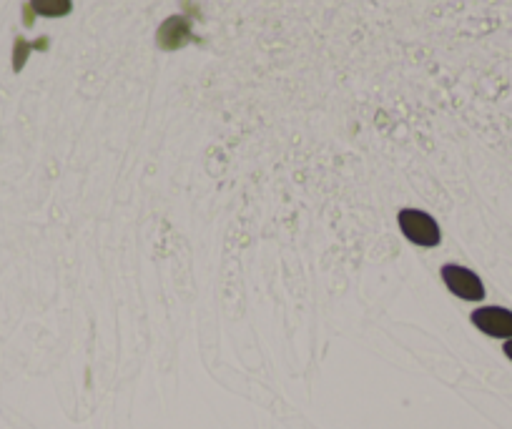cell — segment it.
Listing matches in <instances>:
<instances>
[{"instance_id":"cell-5","label":"cell","mask_w":512,"mask_h":429,"mask_svg":"<svg viewBox=\"0 0 512 429\" xmlns=\"http://www.w3.org/2000/svg\"><path fill=\"white\" fill-rule=\"evenodd\" d=\"M502 352H505V357L512 362V339H507V342L502 344Z\"/></svg>"},{"instance_id":"cell-3","label":"cell","mask_w":512,"mask_h":429,"mask_svg":"<svg viewBox=\"0 0 512 429\" xmlns=\"http://www.w3.org/2000/svg\"><path fill=\"white\" fill-rule=\"evenodd\" d=\"M470 322L475 324V329H480L482 334L492 339H512V312L505 307H477L470 314Z\"/></svg>"},{"instance_id":"cell-2","label":"cell","mask_w":512,"mask_h":429,"mask_svg":"<svg viewBox=\"0 0 512 429\" xmlns=\"http://www.w3.org/2000/svg\"><path fill=\"white\" fill-rule=\"evenodd\" d=\"M442 281H445L447 292L452 297L462 299V302H482L487 297L485 284H482L480 274L460 264H445L440 269Z\"/></svg>"},{"instance_id":"cell-1","label":"cell","mask_w":512,"mask_h":429,"mask_svg":"<svg viewBox=\"0 0 512 429\" xmlns=\"http://www.w3.org/2000/svg\"><path fill=\"white\" fill-rule=\"evenodd\" d=\"M397 224L405 239L420 249H435L442 241V229L435 221V216L422 209H402L397 214Z\"/></svg>"},{"instance_id":"cell-4","label":"cell","mask_w":512,"mask_h":429,"mask_svg":"<svg viewBox=\"0 0 512 429\" xmlns=\"http://www.w3.org/2000/svg\"><path fill=\"white\" fill-rule=\"evenodd\" d=\"M33 11L46 18H61L71 13V0H31Z\"/></svg>"}]
</instances>
